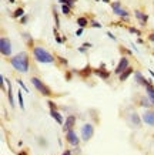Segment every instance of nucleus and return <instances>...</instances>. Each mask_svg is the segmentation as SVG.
Returning <instances> with one entry per match:
<instances>
[{"label": "nucleus", "mask_w": 154, "mask_h": 155, "mask_svg": "<svg viewBox=\"0 0 154 155\" xmlns=\"http://www.w3.org/2000/svg\"><path fill=\"white\" fill-rule=\"evenodd\" d=\"M78 51H80V53H87V48L81 46V47H78Z\"/></svg>", "instance_id": "obj_37"}, {"label": "nucleus", "mask_w": 154, "mask_h": 155, "mask_svg": "<svg viewBox=\"0 0 154 155\" xmlns=\"http://www.w3.org/2000/svg\"><path fill=\"white\" fill-rule=\"evenodd\" d=\"M148 41H151V43H154V33H151L150 36H148Z\"/></svg>", "instance_id": "obj_39"}, {"label": "nucleus", "mask_w": 154, "mask_h": 155, "mask_svg": "<svg viewBox=\"0 0 154 155\" xmlns=\"http://www.w3.org/2000/svg\"><path fill=\"white\" fill-rule=\"evenodd\" d=\"M96 1H99V0H96Z\"/></svg>", "instance_id": "obj_45"}, {"label": "nucleus", "mask_w": 154, "mask_h": 155, "mask_svg": "<svg viewBox=\"0 0 154 155\" xmlns=\"http://www.w3.org/2000/svg\"><path fill=\"white\" fill-rule=\"evenodd\" d=\"M9 1H10V3H14V1H16V0H9Z\"/></svg>", "instance_id": "obj_44"}, {"label": "nucleus", "mask_w": 154, "mask_h": 155, "mask_svg": "<svg viewBox=\"0 0 154 155\" xmlns=\"http://www.w3.org/2000/svg\"><path fill=\"white\" fill-rule=\"evenodd\" d=\"M24 14H26V13H24V10H23V7H19V9H16V10H14L13 17H14V19H22Z\"/></svg>", "instance_id": "obj_21"}, {"label": "nucleus", "mask_w": 154, "mask_h": 155, "mask_svg": "<svg viewBox=\"0 0 154 155\" xmlns=\"http://www.w3.org/2000/svg\"><path fill=\"white\" fill-rule=\"evenodd\" d=\"M146 94H147V97H148V100L153 102L154 105V86L153 84H148L147 87H146Z\"/></svg>", "instance_id": "obj_18"}, {"label": "nucleus", "mask_w": 154, "mask_h": 155, "mask_svg": "<svg viewBox=\"0 0 154 155\" xmlns=\"http://www.w3.org/2000/svg\"><path fill=\"white\" fill-rule=\"evenodd\" d=\"M140 104L143 105L146 110H150V108L153 107V102L148 100V97H143V98H140Z\"/></svg>", "instance_id": "obj_20"}, {"label": "nucleus", "mask_w": 154, "mask_h": 155, "mask_svg": "<svg viewBox=\"0 0 154 155\" xmlns=\"http://www.w3.org/2000/svg\"><path fill=\"white\" fill-rule=\"evenodd\" d=\"M61 11H63V14H70L71 7H70V6H67V4H61Z\"/></svg>", "instance_id": "obj_25"}, {"label": "nucleus", "mask_w": 154, "mask_h": 155, "mask_svg": "<svg viewBox=\"0 0 154 155\" xmlns=\"http://www.w3.org/2000/svg\"><path fill=\"white\" fill-rule=\"evenodd\" d=\"M133 73H134V70H133V67H129V68H127L126 71H123V73H121L120 76H119V80H120L121 83H123V81H126L127 78L130 77V76H131Z\"/></svg>", "instance_id": "obj_16"}, {"label": "nucleus", "mask_w": 154, "mask_h": 155, "mask_svg": "<svg viewBox=\"0 0 154 155\" xmlns=\"http://www.w3.org/2000/svg\"><path fill=\"white\" fill-rule=\"evenodd\" d=\"M103 1H104V3H110V0H103Z\"/></svg>", "instance_id": "obj_43"}, {"label": "nucleus", "mask_w": 154, "mask_h": 155, "mask_svg": "<svg viewBox=\"0 0 154 155\" xmlns=\"http://www.w3.org/2000/svg\"><path fill=\"white\" fill-rule=\"evenodd\" d=\"M94 74L97 76L99 78H103V80H107V78H110V73L106 70V68H103V67H99V68H96L94 70Z\"/></svg>", "instance_id": "obj_12"}, {"label": "nucleus", "mask_w": 154, "mask_h": 155, "mask_svg": "<svg viewBox=\"0 0 154 155\" xmlns=\"http://www.w3.org/2000/svg\"><path fill=\"white\" fill-rule=\"evenodd\" d=\"M107 36L110 37L111 40H114V41H116V36H114V34H113V33H110V32H107Z\"/></svg>", "instance_id": "obj_38"}, {"label": "nucleus", "mask_w": 154, "mask_h": 155, "mask_svg": "<svg viewBox=\"0 0 154 155\" xmlns=\"http://www.w3.org/2000/svg\"><path fill=\"white\" fill-rule=\"evenodd\" d=\"M141 118H143L144 124H147V125H150V127H154V111L151 110V108L144 111Z\"/></svg>", "instance_id": "obj_9"}, {"label": "nucleus", "mask_w": 154, "mask_h": 155, "mask_svg": "<svg viewBox=\"0 0 154 155\" xmlns=\"http://www.w3.org/2000/svg\"><path fill=\"white\" fill-rule=\"evenodd\" d=\"M129 32L131 34H137V36H141V32L138 30V29H136V27H129Z\"/></svg>", "instance_id": "obj_27"}, {"label": "nucleus", "mask_w": 154, "mask_h": 155, "mask_svg": "<svg viewBox=\"0 0 154 155\" xmlns=\"http://www.w3.org/2000/svg\"><path fill=\"white\" fill-rule=\"evenodd\" d=\"M66 141L70 145H73V147H77V145L80 144V140H78L77 134L74 133V130H69L66 133Z\"/></svg>", "instance_id": "obj_8"}, {"label": "nucleus", "mask_w": 154, "mask_h": 155, "mask_svg": "<svg viewBox=\"0 0 154 155\" xmlns=\"http://www.w3.org/2000/svg\"><path fill=\"white\" fill-rule=\"evenodd\" d=\"M77 24H78V27H86L88 24V20H87V17H78L77 19Z\"/></svg>", "instance_id": "obj_22"}, {"label": "nucleus", "mask_w": 154, "mask_h": 155, "mask_svg": "<svg viewBox=\"0 0 154 155\" xmlns=\"http://www.w3.org/2000/svg\"><path fill=\"white\" fill-rule=\"evenodd\" d=\"M73 73H78V76L83 78H88L90 77V74H91V67L90 66H86L84 70H81V71H77V70H73Z\"/></svg>", "instance_id": "obj_17"}, {"label": "nucleus", "mask_w": 154, "mask_h": 155, "mask_svg": "<svg viewBox=\"0 0 154 155\" xmlns=\"http://www.w3.org/2000/svg\"><path fill=\"white\" fill-rule=\"evenodd\" d=\"M54 22H56V27L59 29V27H60V20H59V16H57L56 11H54Z\"/></svg>", "instance_id": "obj_31"}, {"label": "nucleus", "mask_w": 154, "mask_h": 155, "mask_svg": "<svg viewBox=\"0 0 154 155\" xmlns=\"http://www.w3.org/2000/svg\"><path fill=\"white\" fill-rule=\"evenodd\" d=\"M64 77H66V81H70V80H71V73L67 71L66 74H64Z\"/></svg>", "instance_id": "obj_35"}, {"label": "nucleus", "mask_w": 154, "mask_h": 155, "mask_svg": "<svg viewBox=\"0 0 154 155\" xmlns=\"http://www.w3.org/2000/svg\"><path fill=\"white\" fill-rule=\"evenodd\" d=\"M10 64L16 71L26 74V73L29 71V68H30L29 54H27L26 51H23V53H19V54L13 55V57L10 58Z\"/></svg>", "instance_id": "obj_1"}, {"label": "nucleus", "mask_w": 154, "mask_h": 155, "mask_svg": "<svg viewBox=\"0 0 154 155\" xmlns=\"http://www.w3.org/2000/svg\"><path fill=\"white\" fill-rule=\"evenodd\" d=\"M74 124H76V115L70 114V115L67 117V120L64 121V124H63V131H64V133H67L69 130H73Z\"/></svg>", "instance_id": "obj_11"}, {"label": "nucleus", "mask_w": 154, "mask_h": 155, "mask_svg": "<svg viewBox=\"0 0 154 155\" xmlns=\"http://www.w3.org/2000/svg\"><path fill=\"white\" fill-rule=\"evenodd\" d=\"M148 73H150V74H151V76L154 77V71H153V70H148Z\"/></svg>", "instance_id": "obj_41"}, {"label": "nucleus", "mask_w": 154, "mask_h": 155, "mask_svg": "<svg viewBox=\"0 0 154 155\" xmlns=\"http://www.w3.org/2000/svg\"><path fill=\"white\" fill-rule=\"evenodd\" d=\"M50 115L54 118V121L57 122V124H60V125H63V124H64V120H63L61 114L59 112V110H50Z\"/></svg>", "instance_id": "obj_15"}, {"label": "nucleus", "mask_w": 154, "mask_h": 155, "mask_svg": "<svg viewBox=\"0 0 154 155\" xmlns=\"http://www.w3.org/2000/svg\"><path fill=\"white\" fill-rule=\"evenodd\" d=\"M130 120H131V124L134 127H140V125H141V120H140V117H138L136 112H131V114H130Z\"/></svg>", "instance_id": "obj_19"}, {"label": "nucleus", "mask_w": 154, "mask_h": 155, "mask_svg": "<svg viewBox=\"0 0 154 155\" xmlns=\"http://www.w3.org/2000/svg\"><path fill=\"white\" fill-rule=\"evenodd\" d=\"M63 155H71V151H70V149H67V151L63 152Z\"/></svg>", "instance_id": "obj_40"}, {"label": "nucleus", "mask_w": 154, "mask_h": 155, "mask_svg": "<svg viewBox=\"0 0 154 155\" xmlns=\"http://www.w3.org/2000/svg\"><path fill=\"white\" fill-rule=\"evenodd\" d=\"M32 53H33L34 58L39 61V63H42V64H53L54 63V55L52 54L50 51H47L46 48L43 47H39V46H36L32 48Z\"/></svg>", "instance_id": "obj_2"}, {"label": "nucleus", "mask_w": 154, "mask_h": 155, "mask_svg": "<svg viewBox=\"0 0 154 155\" xmlns=\"http://www.w3.org/2000/svg\"><path fill=\"white\" fill-rule=\"evenodd\" d=\"M0 53L4 57L11 55V41L7 37H1L0 39Z\"/></svg>", "instance_id": "obj_5"}, {"label": "nucleus", "mask_w": 154, "mask_h": 155, "mask_svg": "<svg viewBox=\"0 0 154 155\" xmlns=\"http://www.w3.org/2000/svg\"><path fill=\"white\" fill-rule=\"evenodd\" d=\"M129 67H130V60H129V57L123 55L120 58V61H119V64H117V67H116V70H114V73H116L117 76H120L121 73L126 71Z\"/></svg>", "instance_id": "obj_7"}, {"label": "nucleus", "mask_w": 154, "mask_h": 155, "mask_svg": "<svg viewBox=\"0 0 154 155\" xmlns=\"http://www.w3.org/2000/svg\"><path fill=\"white\" fill-rule=\"evenodd\" d=\"M61 4H67V6H70V7H73L74 6V3H76L77 0H59Z\"/></svg>", "instance_id": "obj_24"}, {"label": "nucleus", "mask_w": 154, "mask_h": 155, "mask_svg": "<svg viewBox=\"0 0 154 155\" xmlns=\"http://www.w3.org/2000/svg\"><path fill=\"white\" fill-rule=\"evenodd\" d=\"M80 133H81V140L83 141H88L91 137H93V134H94V127H93V124H84L83 127H81V130H80Z\"/></svg>", "instance_id": "obj_6"}, {"label": "nucleus", "mask_w": 154, "mask_h": 155, "mask_svg": "<svg viewBox=\"0 0 154 155\" xmlns=\"http://www.w3.org/2000/svg\"><path fill=\"white\" fill-rule=\"evenodd\" d=\"M134 77H136V83L140 84V86H143V87H147L148 84H153V81L150 78H146L140 71H136L134 73Z\"/></svg>", "instance_id": "obj_10"}, {"label": "nucleus", "mask_w": 154, "mask_h": 155, "mask_svg": "<svg viewBox=\"0 0 154 155\" xmlns=\"http://www.w3.org/2000/svg\"><path fill=\"white\" fill-rule=\"evenodd\" d=\"M49 107H50V110H57V105L53 101H49Z\"/></svg>", "instance_id": "obj_33"}, {"label": "nucleus", "mask_w": 154, "mask_h": 155, "mask_svg": "<svg viewBox=\"0 0 154 155\" xmlns=\"http://www.w3.org/2000/svg\"><path fill=\"white\" fill-rule=\"evenodd\" d=\"M4 83H6V86L9 87L7 88V97H9V102H10L11 108L14 107V98H13V88H11V83L9 81V78H4Z\"/></svg>", "instance_id": "obj_13"}, {"label": "nucleus", "mask_w": 154, "mask_h": 155, "mask_svg": "<svg viewBox=\"0 0 154 155\" xmlns=\"http://www.w3.org/2000/svg\"><path fill=\"white\" fill-rule=\"evenodd\" d=\"M81 34H83V27H78V30L76 32V36H77V37H80Z\"/></svg>", "instance_id": "obj_34"}, {"label": "nucleus", "mask_w": 154, "mask_h": 155, "mask_svg": "<svg viewBox=\"0 0 154 155\" xmlns=\"http://www.w3.org/2000/svg\"><path fill=\"white\" fill-rule=\"evenodd\" d=\"M27 20H29V16H27V14H24L22 19H20V23H22V24H26V23H27Z\"/></svg>", "instance_id": "obj_32"}, {"label": "nucleus", "mask_w": 154, "mask_h": 155, "mask_svg": "<svg viewBox=\"0 0 154 155\" xmlns=\"http://www.w3.org/2000/svg\"><path fill=\"white\" fill-rule=\"evenodd\" d=\"M30 83L33 84V87L37 90L40 94H43V95H46V97H50V95L53 94L52 88H50L49 86H46V84H44L39 77H34V76H33V77L30 78Z\"/></svg>", "instance_id": "obj_3"}, {"label": "nucleus", "mask_w": 154, "mask_h": 155, "mask_svg": "<svg viewBox=\"0 0 154 155\" xmlns=\"http://www.w3.org/2000/svg\"><path fill=\"white\" fill-rule=\"evenodd\" d=\"M57 60L60 61V64H61V66H67V64H69L66 58H63V57H60V55H57Z\"/></svg>", "instance_id": "obj_29"}, {"label": "nucleus", "mask_w": 154, "mask_h": 155, "mask_svg": "<svg viewBox=\"0 0 154 155\" xmlns=\"http://www.w3.org/2000/svg\"><path fill=\"white\" fill-rule=\"evenodd\" d=\"M17 100H19V105H20V108L24 110V100H23L22 91H19V93H17Z\"/></svg>", "instance_id": "obj_23"}, {"label": "nucleus", "mask_w": 154, "mask_h": 155, "mask_svg": "<svg viewBox=\"0 0 154 155\" xmlns=\"http://www.w3.org/2000/svg\"><path fill=\"white\" fill-rule=\"evenodd\" d=\"M120 51L123 53V54H127V55H131L133 54L130 50H127V48H124V47H120Z\"/></svg>", "instance_id": "obj_30"}, {"label": "nucleus", "mask_w": 154, "mask_h": 155, "mask_svg": "<svg viewBox=\"0 0 154 155\" xmlns=\"http://www.w3.org/2000/svg\"><path fill=\"white\" fill-rule=\"evenodd\" d=\"M19 155H27V152H26V151H23V152H20Z\"/></svg>", "instance_id": "obj_42"}, {"label": "nucleus", "mask_w": 154, "mask_h": 155, "mask_svg": "<svg viewBox=\"0 0 154 155\" xmlns=\"http://www.w3.org/2000/svg\"><path fill=\"white\" fill-rule=\"evenodd\" d=\"M134 16L137 17V20H138V22L141 23L143 26L146 24V23H147V20H148V16H147L146 13H143L141 10H138V9H137V10L134 11Z\"/></svg>", "instance_id": "obj_14"}, {"label": "nucleus", "mask_w": 154, "mask_h": 155, "mask_svg": "<svg viewBox=\"0 0 154 155\" xmlns=\"http://www.w3.org/2000/svg\"><path fill=\"white\" fill-rule=\"evenodd\" d=\"M90 26H91V27H94V29H101V27H103L97 20H91V22H90Z\"/></svg>", "instance_id": "obj_26"}, {"label": "nucleus", "mask_w": 154, "mask_h": 155, "mask_svg": "<svg viewBox=\"0 0 154 155\" xmlns=\"http://www.w3.org/2000/svg\"><path fill=\"white\" fill-rule=\"evenodd\" d=\"M111 10H113V13L116 16H119L121 19H129V11L121 6L120 1H113L111 3Z\"/></svg>", "instance_id": "obj_4"}, {"label": "nucleus", "mask_w": 154, "mask_h": 155, "mask_svg": "<svg viewBox=\"0 0 154 155\" xmlns=\"http://www.w3.org/2000/svg\"><path fill=\"white\" fill-rule=\"evenodd\" d=\"M83 47H86V48H91L93 44H91V43H88V41H86V43H83Z\"/></svg>", "instance_id": "obj_36"}, {"label": "nucleus", "mask_w": 154, "mask_h": 155, "mask_svg": "<svg viewBox=\"0 0 154 155\" xmlns=\"http://www.w3.org/2000/svg\"><path fill=\"white\" fill-rule=\"evenodd\" d=\"M17 84H19V86H20V87H22V88H23V91H26V93H29V88L26 87V84L23 83V81H22V80H20V78H17Z\"/></svg>", "instance_id": "obj_28"}]
</instances>
